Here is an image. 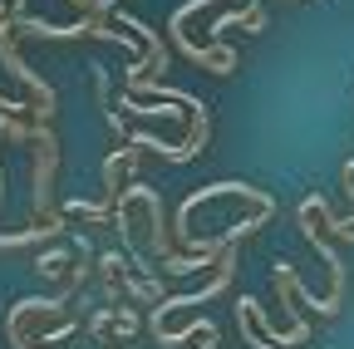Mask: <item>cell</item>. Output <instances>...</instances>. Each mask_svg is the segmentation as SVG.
<instances>
[{
  "instance_id": "obj_1",
  "label": "cell",
  "mask_w": 354,
  "mask_h": 349,
  "mask_svg": "<svg viewBox=\"0 0 354 349\" xmlns=\"http://www.w3.org/2000/svg\"><path fill=\"white\" fill-rule=\"evenodd\" d=\"M320 222L330 227V236H339V241H354V211H349V216H339V211H335V207L320 197Z\"/></svg>"
}]
</instances>
